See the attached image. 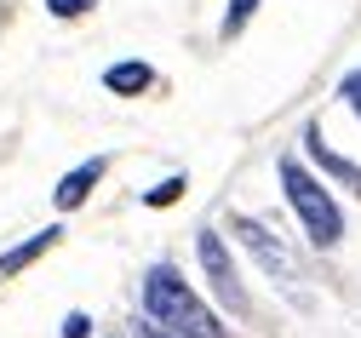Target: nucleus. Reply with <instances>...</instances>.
I'll list each match as a JSON object with an SVG mask.
<instances>
[{
  "instance_id": "f03ea898",
  "label": "nucleus",
  "mask_w": 361,
  "mask_h": 338,
  "mask_svg": "<svg viewBox=\"0 0 361 338\" xmlns=\"http://www.w3.org/2000/svg\"><path fill=\"white\" fill-rule=\"evenodd\" d=\"M281 189H287V201H293V212H298V224H304V235L315 241V247H333V241L344 235V212H338V201L327 195V183L310 178L293 155L281 161Z\"/></svg>"
},
{
  "instance_id": "423d86ee",
  "label": "nucleus",
  "mask_w": 361,
  "mask_h": 338,
  "mask_svg": "<svg viewBox=\"0 0 361 338\" xmlns=\"http://www.w3.org/2000/svg\"><path fill=\"white\" fill-rule=\"evenodd\" d=\"M58 235H63V229H40V235H29V241H23V247H12L6 258H0V281L18 275V270H29L40 253H52V247H58Z\"/></svg>"
},
{
  "instance_id": "0eeeda50",
  "label": "nucleus",
  "mask_w": 361,
  "mask_h": 338,
  "mask_svg": "<svg viewBox=\"0 0 361 338\" xmlns=\"http://www.w3.org/2000/svg\"><path fill=\"white\" fill-rule=\"evenodd\" d=\"M304 150H310V155H315V167H327V172H333V178H344V183H350V189H361V167H350V161H344V155H333V150H327V143H322V132H315V126H310V132H304Z\"/></svg>"
},
{
  "instance_id": "4468645a",
  "label": "nucleus",
  "mask_w": 361,
  "mask_h": 338,
  "mask_svg": "<svg viewBox=\"0 0 361 338\" xmlns=\"http://www.w3.org/2000/svg\"><path fill=\"white\" fill-rule=\"evenodd\" d=\"M138 338H166V332L161 327H138Z\"/></svg>"
},
{
  "instance_id": "9b49d317",
  "label": "nucleus",
  "mask_w": 361,
  "mask_h": 338,
  "mask_svg": "<svg viewBox=\"0 0 361 338\" xmlns=\"http://www.w3.org/2000/svg\"><path fill=\"white\" fill-rule=\"evenodd\" d=\"M86 6H98V0H47V12H52V18H80Z\"/></svg>"
},
{
  "instance_id": "ddd939ff",
  "label": "nucleus",
  "mask_w": 361,
  "mask_h": 338,
  "mask_svg": "<svg viewBox=\"0 0 361 338\" xmlns=\"http://www.w3.org/2000/svg\"><path fill=\"white\" fill-rule=\"evenodd\" d=\"M86 332H92V321H86V315H69V321H63V338H86Z\"/></svg>"
},
{
  "instance_id": "f257e3e1",
  "label": "nucleus",
  "mask_w": 361,
  "mask_h": 338,
  "mask_svg": "<svg viewBox=\"0 0 361 338\" xmlns=\"http://www.w3.org/2000/svg\"><path fill=\"white\" fill-rule=\"evenodd\" d=\"M144 310H149V327H161L166 338H230L172 264H155L144 275Z\"/></svg>"
},
{
  "instance_id": "20e7f679",
  "label": "nucleus",
  "mask_w": 361,
  "mask_h": 338,
  "mask_svg": "<svg viewBox=\"0 0 361 338\" xmlns=\"http://www.w3.org/2000/svg\"><path fill=\"white\" fill-rule=\"evenodd\" d=\"M195 253H201V270H207V281H212V293H218L224 304L241 315V310H247V293H241V275H235L230 253H224V235H218V229H201Z\"/></svg>"
},
{
  "instance_id": "f8f14e48",
  "label": "nucleus",
  "mask_w": 361,
  "mask_h": 338,
  "mask_svg": "<svg viewBox=\"0 0 361 338\" xmlns=\"http://www.w3.org/2000/svg\"><path fill=\"white\" fill-rule=\"evenodd\" d=\"M258 6V0H230V18H224V35H235L241 23H247V12Z\"/></svg>"
},
{
  "instance_id": "7ed1b4c3",
  "label": "nucleus",
  "mask_w": 361,
  "mask_h": 338,
  "mask_svg": "<svg viewBox=\"0 0 361 338\" xmlns=\"http://www.w3.org/2000/svg\"><path fill=\"white\" fill-rule=\"evenodd\" d=\"M230 229H235L241 247L258 258V270H264V275H276V281H287V286L298 281V264H293V253L281 247V235H269L258 218H230Z\"/></svg>"
},
{
  "instance_id": "39448f33",
  "label": "nucleus",
  "mask_w": 361,
  "mask_h": 338,
  "mask_svg": "<svg viewBox=\"0 0 361 338\" xmlns=\"http://www.w3.org/2000/svg\"><path fill=\"white\" fill-rule=\"evenodd\" d=\"M104 167H109V161H104V155H92V161H80L75 172H63V178H58V189H52V201H58L63 212H75L86 195H92V183L104 178Z\"/></svg>"
},
{
  "instance_id": "9d476101",
  "label": "nucleus",
  "mask_w": 361,
  "mask_h": 338,
  "mask_svg": "<svg viewBox=\"0 0 361 338\" xmlns=\"http://www.w3.org/2000/svg\"><path fill=\"white\" fill-rule=\"evenodd\" d=\"M338 98H344V104H350V109H355V115H361V69H355V75H344V80H338Z\"/></svg>"
},
{
  "instance_id": "6e6552de",
  "label": "nucleus",
  "mask_w": 361,
  "mask_h": 338,
  "mask_svg": "<svg viewBox=\"0 0 361 338\" xmlns=\"http://www.w3.org/2000/svg\"><path fill=\"white\" fill-rule=\"evenodd\" d=\"M155 75H149V64H115L109 75H104V86L109 92H144Z\"/></svg>"
},
{
  "instance_id": "1a4fd4ad",
  "label": "nucleus",
  "mask_w": 361,
  "mask_h": 338,
  "mask_svg": "<svg viewBox=\"0 0 361 338\" xmlns=\"http://www.w3.org/2000/svg\"><path fill=\"white\" fill-rule=\"evenodd\" d=\"M178 195H184V178H166V183H155V189H149L144 201H149V207H172Z\"/></svg>"
}]
</instances>
